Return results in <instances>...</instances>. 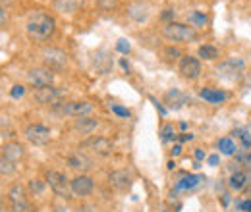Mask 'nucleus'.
<instances>
[{
    "label": "nucleus",
    "mask_w": 251,
    "mask_h": 212,
    "mask_svg": "<svg viewBox=\"0 0 251 212\" xmlns=\"http://www.w3.org/2000/svg\"><path fill=\"white\" fill-rule=\"evenodd\" d=\"M25 31H27L29 39L37 41V43H45V41H49V39L54 35V31H56V22H54V18H52L50 14L37 10V12H33L31 16H29Z\"/></svg>",
    "instance_id": "nucleus-1"
},
{
    "label": "nucleus",
    "mask_w": 251,
    "mask_h": 212,
    "mask_svg": "<svg viewBox=\"0 0 251 212\" xmlns=\"http://www.w3.org/2000/svg\"><path fill=\"white\" fill-rule=\"evenodd\" d=\"M162 35L172 43H193V41H197V31L191 25L178 24V22H168L162 27Z\"/></svg>",
    "instance_id": "nucleus-2"
},
{
    "label": "nucleus",
    "mask_w": 251,
    "mask_h": 212,
    "mask_svg": "<svg viewBox=\"0 0 251 212\" xmlns=\"http://www.w3.org/2000/svg\"><path fill=\"white\" fill-rule=\"evenodd\" d=\"M52 110L62 114V116H75V118H81V116H87L91 114L93 106L85 100H72V102H54L52 104Z\"/></svg>",
    "instance_id": "nucleus-3"
},
{
    "label": "nucleus",
    "mask_w": 251,
    "mask_h": 212,
    "mask_svg": "<svg viewBox=\"0 0 251 212\" xmlns=\"http://www.w3.org/2000/svg\"><path fill=\"white\" fill-rule=\"evenodd\" d=\"M81 149L93 152L97 156H108V154H112V151H114V145H112L110 139L100 137V135H95V137H89V139H85L81 143Z\"/></svg>",
    "instance_id": "nucleus-4"
},
{
    "label": "nucleus",
    "mask_w": 251,
    "mask_h": 212,
    "mask_svg": "<svg viewBox=\"0 0 251 212\" xmlns=\"http://www.w3.org/2000/svg\"><path fill=\"white\" fill-rule=\"evenodd\" d=\"M50 129L47 127V125H43V123H31V125H27V129H25V139L35 145V147H45V145H49L50 143Z\"/></svg>",
    "instance_id": "nucleus-5"
},
{
    "label": "nucleus",
    "mask_w": 251,
    "mask_h": 212,
    "mask_svg": "<svg viewBox=\"0 0 251 212\" xmlns=\"http://www.w3.org/2000/svg\"><path fill=\"white\" fill-rule=\"evenodd\" d=\"M8 203H10V209L12 212H25L27 207V195H25V187L20 185V183H14L10 189H8Z\"/></svg>",
    "instance_id": "nucleus-6"
},
{
    "label": "nucleus",
    "mask_w": 251,
    "mask_h": 212,
    "mask_svg": "<svg viewBox=\"0 0 251 212\" xmlns=\"http://www.w3.org/2000/svg\"><path fill=\"white\" fill-rule=\"evenodd\" d=\"M219 77L226 79V81H238L244 73V62L240 58H232V60H224L217 68Z\"/></svg>",
    "instance_id": "nucleus-7"
},
{
    "label": "nucleus",
    "mask_w": 251,
    "mask_h": 212,
    "mask_svg": "<svg viewBox=\"0 0 251 212\" xmlns=\"http://www.w3.org/2000/svg\"><path fill=\"white\" fill-rule=\"evenodd\" d=\"M41 56H43V62H45V66L49 70H62L64 66L68 64V54L60 48H54V47L43 48Z\"/></svg>",
    "instance_id": "nucleus-8"
},
{
    "label": "nucleus",
    "mask_w": 251,
    "mask_h": 212,
    "mask_svg": "<svg viewBox=\"0 0 251 212\" xmlns=\"http://www.w3.org/2000/svg\"><path fill=\"white\" fill-rule=\"evenodd\" d=\"M47 183H49L50 189H52L56 195H60V197H70V193H72V187H70L68 178H66L64 174H60V172L49 170V172H47Z\"/></svg>",
    "instance_id": "nucleus-9"
},
{
    "label": "nucleus",
    "mask_w": 251,
    "mask_h": 212,
    "mask_svg": "<svg viewBox=\"0 0 251 212\" xmlns=\"http://www.w3.org/2000/svg\"><path fill=\"white\" fill-rule=\"evenodd\" d=\"M27 81L31 83L35 89L47 87V85H52L54 73H52V70H49V68H35V70H31V71L27 73Z\"/></svg>",
    "instance_id": "nucleus-10"
},
{
    "label": "nucleus",
    "mask_w": 251,
    "mask_h": 212,
    "mask_svg": "<svg viewBox=\"0 0 251 212\" xmlns=\"http://www.w3.org/2000/svg\"><path fill=\"white\" fill-rule=\"evenodd\" d=\"M127 16H129L133 22L143 24V22H147V20H149V16H151V4H149L147 0L131 2V4L127 6Z\"/></svg>",
    "instance_id": "nucleus-11"
},
{
    "label": "nucleus",
    "mask_w": 251,
    "mask_h": 212,
    "mask_svg": "<svg viewBox=\"0 0 251 212\" xmlns=\"http://www.w3.org/2000/svg\"><path fill=\"white\" fill-rule=\"evenodd\" d=\"M60 94H62L60 89H56V87H52V85H47V87L35 89V91H33V98H35L39 104H54V102H58Z\"/></svg>",
    "instance_id": "nucleus-12"
},
{
    "label": "nucleus",
    "mask_w": 251,
    "mask_h": 212,
    "mask_svg": "<svg viewBox=\"0 0 251 212\" xmlns=\"http://www.w3.org/2000/svg\"><path fill=\"white\" fill-rule=\"evenodd\" d=\"M180 73L186 79H197L201 73V62L193 56H182L180 60Z\"/></svg>",
    "instance_id": "nucleus-13"
},
{
    "label": "nucleus",
    "mask_w": 251,
    "mask_h": 212,
    "mask_svg": "<svg viewBox=\"0 0 251 212\" xmlns=\"http://www.w3.org/2000/svg\"><path fill=\"white\" fill-rule=\"evenodd\" d=\"M93 180L89 178V176H77V178H74L72 182H70V187H72V193L74 195H77V197H87L91 191H93Z\"/></svg>",
    "instance_id": "nucleus-14"
},
{
    "label": "nucleus",
    "mask_w": 251,
    "mask_h": 212,
    "mask_svg": "<svg viewBox=\"0 0 251 212\" xmlns=\"http://www.w3.org/2000/svg\"><path fill=\"white\" fill-rule=\"evenodd\" d=\"M2 156H4V158H8V160H12V162H20V160L25 156V149H24V145H22V143L12 141V143H6V145H4V149H2Z\"/></svg>",
    "instance_id": "nucleus-15"
},
{
    "label": "nucleus",
    "mask_w": 251,
    "mask_h": 212,
    "mask_svg": "<svg viewBox=\"0 0 251 212\" xmlns=\"http://www.w3.org/2000/svg\"><path fill=\"white\" fill-rule=\"evenodd\" d=\"M68 166L74 168V170H81V172H87L93 168V162L91 158H87L83 152H74L70 158H68Z\"/></svg>",
    "instance_id": "nucleus-16"
},
{
    "label": "nucleus",
    "mask_w": 251,
    "mask_h": 212,
    "mask_svg": "<svg viewBox=\"0 0 251 212\" xmlns=\"http://www.w3.org/2000/svg\"><path fill=\"white\" fill-rule=\"evenodd\" d=\"M108 183H110V187H114L118 191H124V189L129 187L131 178L127 176V172H124V170H116V172H112L108 176Z\"/></svg>",
    "instance_id": "nucleus-17"
},
{
    "label": "nucleus",
    "mask_w": 251,
    "mask_h": 212,
    "mask_svg": "<svg viewBox=\"0 0 251 212\" xmlns=\"http://www.w3.org/2000/svg\"><path fill=\"white\" fill-rule=\"evenodd\" d=\"M74 127L77 131H81L83 135H89V133H93L95 129L99 127V120L97 118H89V116H81V118H77V120L74 121Z\"/></svg>",
    "instance_id": "nucleus-18"
},
{
    "label": "nucleus",
    "mask_w": 251,
    "mask_h": 212,
    "mask_svg": "<svg viewBox=\"0 0 251 212\" xmlns=\"http://www.w3.org/2000/svg\"><path fill=\"white\" fill-rule=\"evenodd\" d=\"M164 102H166L170 108H182V106L188 102V94L182 91H178V89H172V91L166 93Z\"/></svg>",
    "instance_id": "nucleus-19"
},
{
    "label": "nucleus",
    "mask_w": 251,
    "mask_h": 212,
    "mask_svg": "<svg viewBox=\"0 0 251 212\" xmlns=\"http://www.w3.org/2000/svg\"><path fill=\"white\" fill-rule=\"evenodd\" d=\"M199 96L205 98L207 102H213V104H219V102H224V100H226V93L220 91V89H209V87L201 89V91H199Z\"/></svg>",
    "instance_id": "nucleus-20"
},
{
    "label": "nucleus",
    "mask_w": 251,
    "mask_h": 212,
    "mask_svg": "<svg viewBox=\"0 0 251 212\" xmlns=\"http://www.w3.org/2000/svg\"><path fill=\"white\" fill-rule=\"evenodd\" d=\"M83 0H54V6L64 14H74L81 8Z\"/></svg>",
    "instance_id": "nucleus-21"
},
{
    "label": "nucleus",
    "mask_w": 251,
    "mask_h": 212,
    "mask_svg": "<svg viewBox=\"0 0 251 212\" xmlns=\"http://www.w3.org/2000/svg\"><path fill=\"white\" fill-rule=\"evenodd\" d=\"M188 24L193 29H201V27H205V25L209 24V20H207V16H205L203 12H189Z\"/></svg>",
    "instance_id": "nucleus-22"
},
{
    "label": "nucleus",
    "mask_w": 251,
    "mask_h": 212,
    "mask_svg": "<svg viewBox=\"0 0 251 212\" xmlns=\"http://www.w3.org/2000/svg\"><path fill=\"white\" fill-rule=\"evenodd\" d=\"M203 178L201 176H184L180 182L176 183V191H182V189H193L195 185H199Z\"/></svg>",
    "instance_id": "nucleus-23"
},
{
    "label": "nucleus",
    "mask_w": 251,
    "mask_h": 212,
    "mask_svg": "<svg viewBox=\"0 0 251 212\" xmlns=\"http://www.w3.org/2000/svg\"><path fill=\"white\" fill-rule=\"evenodd\" d=\"M246 182H248V178H246L244 172H234V174L230 176V187H232L234 191L244 189V187H246Z\"/></svg>",
    "instance_id": "nucleus-24"
},
{
    "label": "nucleus",
    "mask_w": 251,
    "mask_h": 212,
    "mask_svg": "<svg viewBox=\"0 0 251 212\" xmlns=\"http://www.w3.org/2000/svg\"><path fill=\"white\" fill-rule=\"evenodd\" d=\"M199 58H203V60H217L219 58V50L215 47H211V45H203V47H199Z\"/></svg>",
    "instance_id": "nucleus-25"
},
{
    "label": "nucleus",
    "mask_w": 251,
    "mask_h": 212,
    "mask_svg": "<svg viewBox=\"0 0 251 212\" xmlns=\"http://www.w3.org/2000/svg\"><path fill=\"white\" fill-rule=\"evenodd\" d=\"M16 170H18L16 162H12L4 156L0 158V176H12V174H16Z\"/></svg>",
    "instance_id": "nucleus-26"
},
{
    "label": "nucleus",
    "mask_w": 251,
    "mask_h": 212,
    "mask_svg": "<svg viewBox=\"0 0 251 212\" xmlns=\"http://www.w3.org/2000/svg\"><path fill=\"white\" fill-rule=\"evenodd\" d=\"M219 151L222 152V154H226V156H230V154L236 152V143H234L230 137H222L219 141Z\"/></svg>",
    "instance_id": "nucleus-27"
},
{
    "label": "nucleus",
    "mask_w": 251,
    "mask_h": 212,
    "mask_svg": "<svg viewBox=\"0 0 251 212\" xmlns=\"http://www.w3.org/2000/svg\"><path fill=\"white\" fill-rule=\"evenodd\" d=\"M160 139H162V143L174 141V139H176V129H174V125L166 123V125H164V127L160 129Z\"/></svg>",
    "instance_id": "nucleus-28"
},
{
    "label": "nucleus",
    "mask_w": 251,
    "mask_h": 212,
    "mask_svg": "<svg viewBox=\"0 0 251 212\" xmlns=\"http://www.w3.org/2000/svg\"><path fill=\"white\" fill-rule=\"evenodd\" d=\"M45 185H47V182H43V180H31L29 182V185H27V189H29V193L31 195H41L43 191H45Z\"/></svg>",
    "instance_id": "nucleus-29"
},
{
    "label": "nucleus",
    "mask_w": 251,
    "mask_h": 212,
    "mask_svg": "<svg viewBox=\"0 0 251 212\" xmlns=\"http://www.w3.org/2000/svg\"><path fill=\"white\" fill-rule=\"evenodd\" d=\"M97 4H99L100 10L110 12V10H114V8L118 6V0H97Z\"/></svg>",
    "instance_id": "nucleus-30"
},
{
    "label": "nucleus",
    "mask_w": 251,
    "mask_h": 212,
    "mask_svg": "<svg viewBox=\"0 0 251 212\" xmlns=\"http://www.w3.org/2000/svg\"><path fill=\"white\" fill-rule=\"evenodd\" d=\"M110 108H112V112L116 114V116H120V118H129L131 116V112L124 108V106H120V104H110Z\"/></svg>",
    "instance_id": "nucleus-31"
},
{
    "label": "nucleus",
    "mask_w": 251,
    "mask_h": 212,
    "mask_svg": "<svg viewBox=\"0 0 251 212\" xmlns=\"http://www.w3.org/2000/svg\"><path fill=\"white\" fill-rule=\"evenodd\" d=\"M238 135H240V139H242V145L246 147V149H250L251 147V135L248 131H244V129H240L238 131Z\"/></svg>",
    "instance_id": "nucleus-32"
},
{
    "label": "nucleus",
    "mask_w": 251,
    "mask_h": 212,
    "mask_svg": "<svg viewBox=\"0 0 251 212\" xmlns=\"http://www.w3.org/2000/svg\"><path fill=\"white\" fill-rule=\"evenodd\" d=\"M129 48H131V47H129V43H127L126 39H120V41L116 43V50H120L122 54H127V52H129Z\"/></svg>",
    "instance_id": "nucleus-33"
},
{
    "label": "nucleus",
    "mask_w": 251,
    "mask_h": 212,
    "mask_svg": "<svg viewBox=\"0 0 251 212\" xmlns=\"http://www.w3.org/2000/svg\"><path fill=\"white\" fill-rule=\"evenodd\" d=\"M10 94H12V98H20V96L25 94V89H24V85H14L12 91H10Z\"/></svg>",
    "instance_id": "nucleus-34"
},
{
    "label": "nucleus",
    "mask_w": 251,
    "mask_h": 212,
    "mask_svg": "<svg viewBox=\"0 0 251 212\" xmlns=\"http://www.w3.org/2000/svg\"><path fill=\"white\" fill-rule=\"evenodd\" d=\"M8 22V12H6V6H0V27H4Z\"/></svg>",
    "instance_id": "nucleus-35"
},
{
    "label": "nucleus",
    "mask_w": 251,
    "mask_h": 212,
    "mask_svg": "<svg viewBox=\"0 0 251 212\" xmlns=\"http://www.w3.org/2000/svg\"><path fill=\"white\" fill-rule=\"evenodd\" d=\"M238 209L244 212H251V201H242V203L238 205Z\"/></svg>",
    "instance_id": "nucleus-36"
},
{
    "label": "nucleus",
    "mask_w": 251,
    "mask_h": 212,
    "mask_svg": "<svg viewBox=\"0 0 251 212\" xmlns=\"http://www.w3.org/2000/svg\"><path fill=\"white\" fill-rule=\"evenodd\" d=\"M209 164H211V166H217V164H219V156H217V154L209 156Z\"/></svg>",
    "instance_id": "nucleus-37"
},
{
    "label": "nucleus",
    "mask_w": 251,
    "mask_h": 212,
    "mask_svg": "<svg viewBox=\"0 0 251 212\" xmlns=\"http://www.w3.org/2000/svg\"><path fill=\"white\" fill-rule=\"evenodd\" d=\"M191 139H193V135H191V133H182V137H180V141H182V143L191 141Z\"/></svg>",
    "instance_id": "nucleus-38"
},
{
    "label": "nucleus",
    "mask_w": 251,
    "mask_h": 212,
    "mask_svg": "<svg viewBox=\"0 0 251 212\" xmlns=\"http://www.w3.org/2000/svg\"><path fill=\"white\" fill-rule=\"evenodd\" d=\"M172 16H174V12H172V10H164V14H162V18H164V20H170Z\"/></svg>",
    "instance_id": "nucleus-39"
},
{
    "label": "nucleus",
    "mask_w": 251,
    "mask_h": 212,
    "mask_svg": "<svg viewBox=\"0 0 251 212\" xmlns=\"http://www.w3.org/2000/svg\"><path fill=\"white\" fill-rule=\"evenodd\" d=\"M195 158H197V160H203V158H205V154H203L201 149H195Z\"/></svg>",
    "instance_id": "nucleus-40"
},
{
    "label": "nucleus",
    "mask_w": 251,
    "mask_h": 212,
    "mask_svg": "<svg viewBox=\"0 0 251 212\" xmlns=\"http://www.w3.org/2000/svg\"><path fill=\"white\" fill-rule=\"evenodd\" d=\"M172 154H174V156H178V154H182V147H180V145H176V147L172 149Z\"/></svg>",
    "instance_id": "nucleus-41"
},
{
    "label": "nucleus",
    "mask_w": 251,
    "mask_h": 212,
    "mask_svg": "<svg viewBox=\"0 0 251 212\" xmlns=\"http://www.w3.org/2000/svg\"><path fill=\"white\" fill-rule=\"evenodd\" d=\"M79 212H97L93 207H83V209H79Z\"/></svg>",
    "instance_id": "nucleus-42"
},
{
    "label": "nucleus",
    "mask_w": 251,
    "mask_h": 212,
    "mask_svg": "<svg viewBox=\"0 0 251 212\" xmlns=\"http://www.w3.org/2000/svg\"><path fill=\"white\" fill-rule=\"evenodd\" d=\"M122 68H124V70H129V66H127V62L126 60H122Z\"/></svg>",
    "instance_id": "nucleus-43"
},
{
    "label": "nucleus",
    "mask_w": 251,
    "mask_h": 212,
    "mask_svg": "<svg viewBox=\"0 0 251 212\" xmlns=\"http://www.w3.org/2000/svg\"><path fill=\"white\" fill-rule=\"evenodd\" d=\"M10 2H12V0H0V6H2V4H10Z\"/></svg>",
    "instance_id": "nucleus-44"
},
{
    "label": "nucleus",
    "mask_w": 251,
    "mask_h": 212,
    "mask_svg": "<svg viewBox=\"0 0 251 212\" xmlns=\"http://www.w3.org/2000/svg\"><path fill=\"white\" fill-rule=\"evenodd\" d=\"M0 207H2V193H0Z\"/></svg>",
    "instance_id": "nucleus-45"
},
{
    "label": "nucleus",
    "mask_w": 251,
    "mask_h": 212,
    "mask_svg": "<svg viewBox=\"0 0 251 212\" xmlns=\"http://www.w3.org/2000/svg\"><path fill=\"white\" fill-rule=\"evenodd\" d=\"M164 212H172V211H170V209H164Z\"/></svg>",
    "instance_id": "nucleus-46"
},
{
    "label": "nucleus",
    "mask_w": 251,
    "mask_h": 212,
    "mask_svg": "<svg viewBox=\"0 0 251 212\" xmlns=\"http://www.w3.org/2000/svg\"><path fill=\"white\" fill-rule=\"evenodd\" d=\"M25 212H35V211H31V209H27V211H25Z\"/></svg>",
    "instance_id": "nucleus-47"
}]
</instances>
